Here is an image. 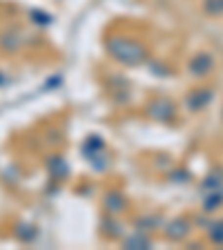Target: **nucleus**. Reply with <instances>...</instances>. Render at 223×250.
<instances>
[{
	"label": "nucleus",
	"instance_id": "obj_1",
	"mask_svg": "<svg viewBox=\"0 0 223 250\" xmlns=\"http://www.w3.org/2000/svg\"><path fill=\"white\" fill-rule=\"evenodd\" d=\"M190 72H192V76H199V78L210 76L214 72V58L208 52H199L190 61Z\"/></svg>",
	"mask_w": 223,
	"mask_h": 250
},
{
	"label": "nucleus",
	"instance_id": "obj_2",
	"mask_svg": "<svg viewBox=\"0 0 223 250\" xmlns=\"http://www.w3.org/2000/svg\"><path fill=\"white\" fill-rule=\"evenodd\" d=\"M210 101H212V92L210 89H197V92L190 94V99H187V105H190V109H203L208 107Z\"/></svg>",
	"mask_w": 223,
	"mask_h": 250
},
{
	"label": "nucleus",
	"instance_id": "obj_3",
	"mask_svg": "<svg viewBox=\"0 0 223 250\" xmlns=\"http://www.w3.org/2000/svg\"><path fill=\"white\" fill-rule=\"evenodd\" d=\"M165 234L170 239H185L187 234H190V224H187L185 219H177V221H172V224L167 226Z\"/></svg>",
	"mask_w": 223,
	"mask_h": 250
},
{
	"label": "nucleus",
	"instance_id": "obj_4",
	"mask_svg": "<svg viewBox=\"0 0 223 250\" xmlns=\"http://www.w3.org/2000/svg\"><path fill=\"white\" fill-rule=\"evenodd\" d=\"M208 234H210V241H212V244L223 246V219H219V221H214V224L210 226Z\"/></svg>",
	"mask_w": 223,
	"mask_h": 250
},
{
	"label": "nucleus",
	"instance_id": "obj_5",
	"mask_svg": "<svg viewBox=\"0 0 223 250\" xmlns=\"http://www.w3.org/2000/svg\"><path fill=\"white\" fill-rule=\"evenodd\" d=\"M203 9L208 16H223V0H205Z\"/></svg>",
	"mask_w": 223,
	"mask_h": 250
}]
</instances>
